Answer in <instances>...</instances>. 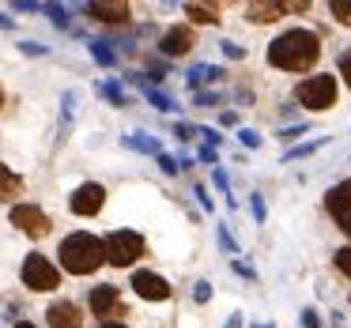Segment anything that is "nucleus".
<instances>
[{
	"instance_id": "nucleus-28",
	"label": "nucleus",
	"mask_w": 351,
	"mask_h": 328,
	"mask_svg": "<svg viewBox=\"0 0 351 328\" xmlns=\"http://www.w3.org/2000/svg\"><path fill=\"white\" fill-rule=\"evenodd\" d=\"M238 140H242V144L250 147V151H253V147H261V136H257L253 129H242V132H238Z\"/></svg>"
},
{
	"instance_id": "nucleus-23",
	"label": "nucleus",
	"mask_w": 351,
	"mask_h": 328,
	"mask_svg": "<svg viewBox=\"0 0 351 328\" xmlns=\"http://www.w3.org/2000/svg\"><path fill=\"white\" fill-rule=\"evenodd\" d=\"M46 12H49V19H53L61 31H76V27H72V19H69V8H61V4H46Z\"/></svg>"
},
{
	"instance_id": "nucleus-9",
	"label": "nucleus",
	"mask_w": 351,
	"mask_h": 328,
	"mask_svg": "<svg viewBox=\"0 0 351 328\" xmlns=\"http://www.w3.org/2000/svg\"><path fill=\"white\" fill-rule=\"evenodd\" d=\"M132 290H136L140 298H147V302H167L170 298V283L155 272H136L132 275Z\"/></svg>"
},
{
	"instance_id": "nucleus-6",
	"label": "nucleus",
	"mask_w": 351,
	"mask_h": 328,
	"mask_svg": "<svg viewBox=\"0 0 351 328\" xmlns=\"http://www.w3.org/2000/svg\"><path fill=\"white\" fill-rule=\"evenodd\" d=\"M325 207H328V215H332V219L340 223L343 234L351 238V181L332 185V189L325 192Z\"/></svg>"
},
{
	"instance_id": "nucleus-45",
	"label": "nucleus",
	"mask_w": 351,
	"mask_h": 328,
	"mask_svg": "<svg viewBox=\"0 0 351 328\" xmlns=\"http://www.w3.org/2000/svg\"><path fill=\"white\" fill-rule=\"evenodd\" d=\"M227 328H242V313H234V317L227 320Z\"/></svg>"
},
{
	"instance_id": "nucleus-24",
	"label": "nucleus",
	"mask_w": 351,
	"mask_h": 328,
	"mask_svg": "<svg viewBox=\"0 0 351 328\" xmlns=\"http://www.w3.org/2000/svg\"><path fill=\"white\" fill-rule=\"evenodd\" d=\"M317 147H325V136H321V140H310V144H298V147H291V151L287 155H283V159H306V155H313V151H317Z\"/></svg>"
},
{
	"instance_id": "nucleus-40",
	"label": "nucleus",
	"mask_w": 351,
	"mask_h": 328,
	"mask_svg": "<svg viewBox=\"0 0 351 328\" xmlns=\"http://www.w3.org/2000/svg\"><path fill=\"white\" fill-rule=\"evenodd\" d=\"M215 102H219V94H208V91L197 94V106H215Z\"/></svg>"
},
{
	"instance_id": "nucleus-25",
	"label": "nucleus",
	"mask_w": 351,
	"mask_h": 328,
	"mask_svg": "<svg viewBox=\"0 0 351 328\" xmlns=\"http://www.w3.org/2000/svg\"><path fill=\"white\" fill-rule=\"evenodd\" d=\"M328 8H332V16L340 19L343 27H351V0H332Z\"/></svg>"
},
{
	"instance_id": "nucleus-7",
	"label": "nucleus",
	"mask_w": 351,
	"mask_h": 328,
	"mask_svg": "<svg viewBox=\"0 0 351 328\" xmlns=\"http://www.w3.org/2000/svg\"><path fill=\"white\" fill-rule=\"evenodd\" d=\"M12 227H19L31 238H46L49 234V215L34 204H16L12 207Z\"/></svg>"
},
{
	"instance_id": "nucleus-12",
	"label": "nucleus",
	"mask_w": 351,
	"mask_h": 328,
	"mask_svg": "<svg viewBox=\"0 0 351 328\" xmlns=\"http://www.w3.org/2000/svg\"><path fill=\"white\" fill-rule=\"evenodd\" d=\"M159 49H162L167 57H182V53H189V49H193V31H189V27H170V31L162 34Z\"/></svg>"
},
{
	"instance_id": "nucleus-2",
	"label": "nucleus",
	"mask_w": 351,
	"mask_h": 328,
	"mask_svg": "<svg viewBox=\"0 0 351 328\" xmlns=\"http://www.w3.org/2000/svg\"><path fill=\"white\" fill-rule=\"evenodd\" d=\"M61 268L72 275H91L106 264V242H99L95 234H69L61 242Z\"/></svg>"
},
{
	"instance_id": "nucleus-46",
	"label": "nucleus",
	"mask_w": 351,
	"mask_h": 328,
	"mask_svg": "<svg viewBox=\"0 0 351 328\" xmlns=\"http://www.w3.org/2000/svg\"><path fill=\"white\" fill-rule=\"evenodd\" d=\"M16 328H34V325H27V320H19V325Z\"/></svg>"
},
{
	"instance_id": "nucleus-21",
	"label": "nucleus",
	"mask_w": 351,
	"mask_h": 328,
	"mask_svg": "<svg viewBox=\"0 0 351 328\" xmlns=\"http://www.w3.org/2000/svg\"><path fill=\"white\" fill-rule=\"evenodd\" d=\"M91 57H95V61L102 64V68H110V64L117 61V53H114V49H110V42H99V38L91 42Z\"/></svg>"
},
{
	"instance_id": "nucleus-44",
	"label": "nucleus",
	"mask_w": 351,
	"mask_h": 328,
	"mask_svg": "<svg viewBox=\"0 0 351 328\" xmlns=\"http://www.w3.org/2000/svg\"><path fill=\"white\" fill-rule=\"evenodd\" d=\"M0 31H16V19L4 16V12H0Z\"/></svg>"
},
{
	"instance_id": "nucleus-31",
	"label": "nucleus",
	"mask_w": 351,
	"mask_h": 328,
	"mask_svg": "<svg viewBox=\"0 0 351 328\" xmlns=\"http://www.w3.org/2000/svg\"><path fill=\"white\" fill-rule=\"evenodd\" d=\"M193 298H197V302H208V298H212V283L200 279V283H197V290H193Z\"/></svg>"
},
{
	"instance_id": "nucleus-11",
	"label": "nucleus",
	"mask_w": 351,
	"mask_h": 328,
	"mask_svg": "<svg viewBox=\"0 0 351 328\" xmlns=\"http://www.w3.org/2000/svg\"><path fill=\"white\" fill-rule=\"evenodd\" d=\"M102 200H106V189H102L99 181H87V185H80V189L72 192V212L76 215H95L102 207Z\"/></svg>"
},
{
	"instance_id": "nucleus-19",
	"label": "nucleus",
	"mask_w": 351,
	"mask_h": 328,
	"mask_svg": "<svg viewBox=\"0 0 351 328\" xmlns=\"http://www.w3.org/2000/svg\"><path fill=\"white\" fill-rule=\"evenodd\" d=\"M223 76V68H215V64H197V68H189V87H200V84H215V79Z\"/></svg>"
},
{
	"instance_id": "nucleus-3",
	"label": "nucleus",
	"mask_w": 351,
	"mask_h": 328,
	"mask_svg": "<svg viewBox=\"0 0 351 328\" xmlns=\"http://www.w3.org/2000/svg\"><path fill=\"white\" fill-rule=\"evenodd\" d=\"M295 99L302 102L306 110H328L336 102V76L321 72V76H310L295 87Z\"/></svg>"
},
{
	"instance_id": "nucleus-1",
	"label": "nucleus",
	"mask_w": 351,
	"mask_h": 328,
	"mask_svg": "<svg viewBox=\"0 0 351 328\" xmlns=\"http://www.w3.org/2000/svg\"><path fill=\"white\" fill-rule=\"evenodd\" d=\"M321 57V42L313 31H287L268 46V64L276 68H287V72H306L313 68Z\"/></svg>"
},
{
	"instance_id": "nucleus-49",
	"label": "nucleus",
	"mask_w": 351,
	"mask_h": 328,
	"mask_svg": "<svg viewBox=\"0 0 351 328\" xmlns=\"http://www.w3.org/2000/svg\"><path fill=\"white\" fill-rule=\"evenodd\" d=\"M257 328H272V325H257Z\"/></svg>"
},
{
	"instance_id": "nucleus-34",
	"label": "nucleus",
	"mask_w": 351,
	"mask_h": 328,
	"mask_svg": "<svg viewBox=\"0 0 351 328\" xmlns=\"http://www.w3.org/2000/svg\"><path fill=\"white\" fill-rule=\"evenodd\" d=\"M230 268H234L238 275H245V279H257V272H253V268L245 264V260H234V264H230Z\"/></svg>"
},
{
	"instance_id": "nucleus-47",
	"label": "nucleus",
	"mask_w": 351,
	"mask_h": 328,
	"mask_svg": "<svg viewBox=\"0 0 351 328\" xmlns=\"http://www.w3.org/2000/svg\"><path fill=\"white\" fill-rule=\"evenodd\" d=\"M102 328H125V325H102Z\"/></svg>"
},
{
	"instance_id": "nucleus-33",
	"label": "nucleus",
	"mask_w": 351,
	"mask_h": 328,
	"mask_svg": "<svg viewBox=\"0 0 351 328\" xmlns=\"http://www.w3.org/2000/svg\"><path fill=\"white\" fill-rule=\"evenodd\" d=\"M340 76L348 79V87H351V49H348V53L340 57Z\"/></svg>"
},
{
	"instance_id": "nucleus-10",
	"label": "nucleus",
	"mask_w": 351,
	"mask_h": 328,
	"mask_svg": "<svg viewBox=\"0 0 351 328\" xmlns=\"http://www.w3.org/2000/svg\"><path fill=\"white\" fill-rule=\"evenodd\" d=\"M84 12L99 23H129V4L125 0H91V4H84Z\"/></svg>"
},
{
	"instance_id": "nucleus-15",
	"label": "nucleus",
	"mask_w": 351,
	"mask_h": 328,
	"mask_svg": "<svg viewBox=\"0 0 351 328\" xmlns=\"http://www.w3.org/2000/svg\"><path fill=\"white\" fill-rule=\"evenodd\" d=\"M121 144H125V147H132V151L155 155V159H159V155H162L159 140H155V136H144V132H132V136H121Z\"/></svg>"
},
{
	"instance_id": "nucleus-5",
	"label": "nucleus",
	"mask_w": 351,
	"mask_h": 328,
	"mask_svg": "<svg viewBox=\"0 0 351 328\" xmlns=\"http://www.w3.org/2000/svg\"><path fill=\"white\" fill-rule=\"evenodd\" d=\"M19 275H23V283H27L31 290H53L57 283H61V272H57V268L49 264L46 257H38V253H31V257L23 260Z\"/></svg>"
},
{
	"instance_id": "nucleus-29",
	"label": "nucleus",
	"mask_w": 351,
	"mask_h": 328,
	"mask_svg": "<svg viewBox=\"0 0 351 328\" xmlns=\"http://www.w3.org/2000/svg\"><path fill=\"white\" fill-rule=\"evenodd\" d=\"M250 207H253V219H257V223H265V200H261L257 192L250 197Z\"/></svg>"
},
{
	"instance_id": "nucleus-16",
	"label": "nucleus",
	"mask_w": 351,
	"mask_h": 328,
	"mask_svg": "<svg viewBox=\"0 0 351 328\" xmlns=\"http://www.w3.org/2000/svg\"><path fill=\"white\" fill-rule=\"evenodd\" d=\"M23 192V177L12 174L8 166H0V200H16Z\"/></svg>"
},
{
	"instance_id": "nucleus-4",
	"label": "nucleus",
	"mask_w": 351,
	"mask_h": 328,
	"mask_svg": "<svg viewBox=\"0 0 351 328\" xmlns=\"http://www.w3.org/2000/svg\"><path fill=\"white\" fill-rule=\"evenodd\" d=\"M136 257H144V238L136 230H114L106 238V260L117 268H129Z\"/></svg>"
},
{
	"instance_id": "nucleus-42",
	"label": "nucleus",
	"mask_w": 351,
	"mask_h": 328,
	"mask_svg": "<svg viewBox=\"0 0 351 328\" xmlns=\"http://www.w3.org/2000/svg\"><path fill=\"white\" fill-rule=\"evenodd\" d=\"M200 136L208 140V147H215V144H219V140H223V136H219V132H215V129H200Z\"/></svg>"
},
{
	"instance_id": "nucleus-14",
	"label": "nucleus",
	"mask_w": 351,
	"mask_h": 328,
	"mask_svg": "<svg viewBox=\"0 0 351 328\" xmlns=\"http://www.w3.org/2000/svg\"><path fill=\"white\" fill-rule=\"evenodd\" d=\"M132 84H136L140 91H144V99L152 102L155 110H162V114H170V110H178V106H174V99H170L167 91H159V87H152V84H147L144 76H132Z\"/></svg>"
},
{
	"instance_id": "nucleus-30",
	"label": "nucleus",
	"mask_w": 351,
	"mask_h": 328,
	"mask_svg": "<svg viewBox=\"0 0 351 328\" xmlns=\"http://www.w3.org/2000/svg\"><path fill=\"white\" fill-rule=\"evenodd\" d=\"M159 166H162V174H178V170H182V162L170 159V155H159Z\"/></svg>"
},
{
	"instance_id": "nucleus-20",
	"label": "nucleus",
	"mask_w": 351,
	"mask_h": 328,
	"mask_svg": "<svg viewBox=\"0 0 351 328\" xmlns=\"http://www.w3.org/2000/svg\"><path fill=\"white\" fill-rule=\"evenodd\" d=\"M76 102H80V91H64V99H61V129L72 125V117H76Z\"/></svg>"
},
{
	"instance_id": "nucleus-13",
	"label": "nucleus",
	"mask_w": 351,
	"mask_h": 328,
	"mask_svg": "<svg viewBox=\"0 0 351 328\" xmlns=\"http://www.w3.org/2000/svg\"><path fill=\"white\" fill-rule=\"evenodd\" d=\"M46 317H49V325H53V328H80V325H84V317H80V310L72 302H53L46 310Z\"/></svg>"
},
{
	"instance_id": "nucleus-35",
	"label": "nucleus",
	"mask_w": 351,
	"mask_h": 328,
	"mask_svg": "<svg viewBox=\"0 0 351 328\" xmlns=\"http://www.w3.org/2000/svg\"><path fill=\"white\" fill-rule=\"evenodd\" d=\"M223 53H227V57H234V61H238V57H245V49L238 46V42H223Z\"/></svg>"
},
{
	"instance_id": "nucleus-43",
	"label": "nucleus",
	"mask_w": 351,
	"mask_h": 328,
	"mask_svg": "<svg viewBox=\"0 0 351 328\" xmlns=\"http://www.w3.org/2000/svg\"><path fill=\"white\" fill-rule=\"evenodd\" d=\"M42 4H34V0H16V12H38Z\"/></svg>"
},
{
	"instance_id": "nucleus-22",
	"label": "nucleus",
	"mask_w": 351,
	"mask_h": 328,
	"mask_svg": "<svg viewBox=\"0 0 351 328\" xmlns=\"http://www.w3.org/2000/svg\"><path fill=\"white\" fill-rule=\"evenodd\" d=\"M99 91H102V94H106V99H110V102H114V106H129V94H125V91H121V84H117V79H106V84H102V87H99Z\"/></svg>"
},
{
	"instance_id": "nucleus-8",
	"label": "nucleus",
	"mask_w": 351,
	"mask_h": 328,
	"mask_svg": "<svg viewBox=\"0 0 351 328\" xmlns=\"http://www.w3.org/2000/svg\"><path fill=\"white\" fill-rule=\"evenodd\" d=\"M91 313L95 317H125V305H121V290L114 283H102V287L91 290Z\"/></svg>"
},
{
	"instance_id": "nucleus-41",
	"label": "nucleus",
	"mask_w": 351,
	"mask_h": 328,
	"mask_svg": "<svg viewBox=\"0 0 351 328\" xmlns=\"http://www.w3.org/2000/svg\"><path fill=\"white\" fill-rule=\"evenodd\" d=\"M197 159H200V162H212V166H215V159H219V155H215V147H200Z\"/></svg>"
},
{
	"instance_id": "nucleus-39",
	"label": "nucleus",
	"mask_w": 351,
	"mask_h": 328,
	"mask_svg": "<svg viewBox=\"0 0 351 328\" xmlns=\"http://www.w3.org/2000/svg\"><path fill=\"white\" fill-rule=\"evenodd\" d=\"M302 325H306V328H321L317 313H313V310H302Z\"/></svg>"
},
{
	"instance_id": "nucleus-26",
	"label": "nucleus",
	"mask_w": 351,
	"mask_h": 328,
	"mask_svg": "<svg viewBox=\"0 0 351 328\" xmlns=\"http://www.w3.org/2000/svg\"><path fill=\"white\" fill-rule=\"evenodd\" d=\"M336 268H340V272L351 279V245H348V249H340V253H336Z\"/></svg>"
},
{
	"instance_id": "nucleus-38",
	"label": "nucleus",
	"mask_w": 351,
	"mask_h": 328,
	"mask_svg": "<svg viewBox=\"0 0 351 328\" xmlns=\"http://www.w3.org/2000/svg\"><path fill=\"white\" fill-rule=\"evenodd\" d=\"M193 197H197L200 204H204L208 212H212V197H208V189H204V185H197V189H193Z\"/></svg>"
},
{
	"instance_id": "nucleus-17",
	"label": "nucleus",
	"mask_w": 351,
	"mask_h": 328,
	"mask_svg": "<svg viewBox=\"0 0 351 328\" xmlns=\"http://www.w3.org/2000/svg\"><path fill=\"white\" fill-rule=\"evenodd\" d=\"M283 4H250V8H245V16L253 19V23H272V19H280L283 16Z\"/></svg>"
},
{
	"instance_id": "nucleus-32",
	"label": "nucleus",
	"mask_w": 351,
	"mask_h": 328,
	"mask_svg": "<svg viewBox=\"0 0 351 328\" xmlns=\"http://www.w3.org/2000/svg\"><path fill=\"white\" fill-rule=\"evenodd\" d=\"M219 245H223L227 253H238V245H234V238H230V230H227V227H219Z\"/></svg>"
},
{
	"instance_id": "nucleus-37",
	"label": "nucleus",
	"mask_w": 351,
	"mask_h": 328,
	"mask_svg": "<svg viewBox=\"0 0 351 328\" xmlns=\"http://www.w3.org/2000/svg\"><path fill=\"white\" fill-rule=\"evenodd\" d=\"M193 132H197L193 125H182V121L174 125V136H178V140H193Z\"/></svg>"
},
{
	"instance_id": "nucleus-48",
	"label": "nucleus",
	"mask_w": 351,
	"mask_h": 328,
	"mask_svg": "<svg viewBox=\"0 0 351 328\" xmlns=\"http://www.w3.org/2000/svg\"><path fill=\"white\" fill-rule=\"evenodd\" d=\"M0 106H4V91H0Z\"/></svg>"
},
{
	"instance_id": "nucleus-18",
	"label": "nucleus",
	"mask_w": 351,
	"mask_h": 328,
	"mask_svg": "<svg viewBox=\"0 0 351 328\" xmlns=\"http://www.w3.org/2000/svg\"><path fill=\"white\" fill-rule=\"evenodd\" d=\"M185 16L193 23H219V8L215 4H185Z\"/></svg>"
},
{
	"instance_id": "nucleus-36",
	"label": "nucleus",
	"mask_w": 351,
	"mask_h": 328,
	"mask_svg": "<svg viewBox=\"0 0 351 328\" xmlns=\"http://www.w3.org/2000/svg\"><path fill=\"white\" fill-rule=\"evenodd\" d=\"M302 132H306V125H291V129H283V132H280V140H298Z\"/></svg>"
},
{
	"instance_id": "nucleus-27",
	"label": "nucleus",
	"mask_w": 351,
	"mask_h": 328,
	"mask_svg": "<svg viewBox=\"0 0 351 328\" xmlns=\"http://www.w3.org/2000/svg\"><path fill=\"white\" fill-rule=\"evenodd\" d=\"M19 49H23L27 57H46V53H49V49L42 46V42H19Z\"/></svg>"
}]
</instances>
